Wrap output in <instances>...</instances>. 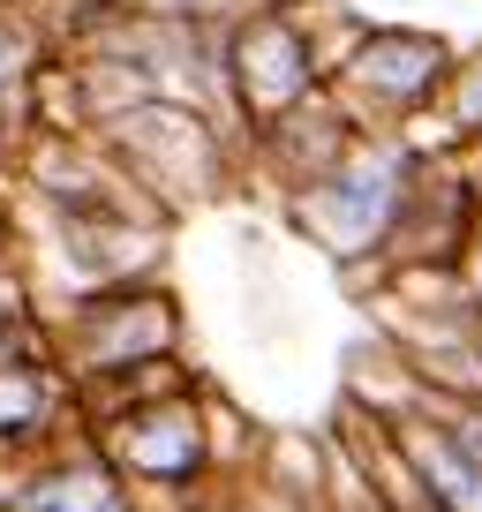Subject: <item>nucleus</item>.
I'll list each match as a JSON object with an SVG mask.
<instances>
[{
    "label": "nucleus",
    "instance_id": "9",
    "mask_svg": "<svg viewBox=\"0 0 482 512\" xmlns=\"http://www.w3.org/2000/svg\"><path fill=\"white\" fill-rule=\"evenodd\" d=\"M159 8H204V0H159Z\"/></svg>",
    "mask_w": 482,
    "mask_h": 512
},
{
    "label": "nucleus",
    "instance_id": "2",
    "mask_svg": "<svg viewBox=\"0 0 482 512\" xmlns=\"http://www.w3.org/2000/svg\"><path fill=\"white\" fill-rule=\"evenodd\" d=\"M407 452H415V475L445 497V512H482V460L452 430L415 422V430H407Z\"/></svg>",
    "mask_w": 482,
    "mask_h": 512
},
{
    "label": "nucleus",
    "instance_id": "4",
    "mask_svg": "<svg viewBox=\"0 0 482 512\" xmlns=\"http://www.w3.org/2000/svg\"><path fill=\"white\" fill-rule=\"evenodd\" d=\"M241 61H249V98H257V106H287V98L302 91V76H309L302 46H294L279 23H264V31L241 38Z\"/></svg>",
    "mask_w": 482,
    "mask_h": 512
},
{
    "label": "nucleus",
    "instance_id": "1",
    "mask_svg": "<svg viewBox=\"0 0 482 512\" xmlns=\"http://www.w3.org/2000/svg\"><path fill=\"white\" fill-rule=\"evenodd\" d=\"M392 211H400V159H392V151H362V159H347L317 196H309L317 234L332 241V249H347V256L370 249V241L392 226Z\"/></svg>",
    "mask_w": 482,
    "mask_h": 512
},
{
    "label": "nucleus",
    "instance_id": "8",
    "mask_svg": "<svg viewBox=\"0 0 482 512\" xmlns=\"http://www.w3.org/2000/svg\"><path fill=\"white\" fill-rule=\"evenodd\" d=\"M8 76H16V53H8V46H0V91H8Z\"/></svg>",
    "mask_w": 482,
    "mask_h": 512
},
{
    "label": "nucleus",
    "instance_id": "3",
    "mask_svg": "<svg viewBox=\"0 0 482 512\" xmlns=\"http://www.w3.org/2000/svg\"><path fill=\"white\" fill-rule=\"evenodd\" d=\"M437 61L445 53L430 46V38H377L362 61H354V76L370 83L377 98H392V106H407V98H422V83L437 76Z\"/></svg>",
    "mask_w": 482,
    "mask_h": 512
},
{
    "label": "nucleus",
    "instance_id": "7",
    "mask_svg": "<svg viewBox=\"0 0 482 512\" xmlns=\"http://www.w3.org/2000/svg\"><path fill=\"white\" fill-rule=\"evenodd\" d=\"M460 106H467V121H482V68L467 76V91H460Z\"/></svg>",
    "mask_w": 482,
    "mask_h": 512
},
{
    "label": "nucleus",
    "instance_id": "5",
    "mask_svg": "<svg viewBox=\"0 0 482 512\" xmlns=\"http://www.w3.org/2000/svg\"><path fill=\"white\" fill-rule=\"evenodd\" d=\"M121 452H129L144 475H189L196 452H204V437H196V415H159V422H136L129 437H121Z\"/></svg>",
    "mask_w": 482,
    "mask_h": 512
},
{
    "label": "nucleus",
    "instance_id": "6",
    "mask_svg": "<svg viewBox=\"0 0 482 512\" xmlns=\"http://www.w3.org/2000/svg\"><path fill=\"white\" fill-rule=\"evenodd\" d=\"M16 512H113V490L98 475H53L38 490H23Z\"/></svg>",
    "mask_w": 482,
    "mask_h": 512
}]
</instances>
